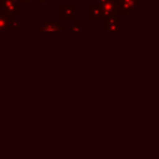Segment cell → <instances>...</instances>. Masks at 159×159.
<instances>
[{"label":"cell","instance_id":"8","mask_svg":"<svg viewBox=\"0 0 159 159\" xmlns=\"http://www.w3.org/2000/svg\"><path fill=\"white\" fill-rule=\"evenodd\" d=\"M32 0H19V4H29L31 2Z\"/></svg>","mask_w":159,"mask_h":159},{"label":"cell","instance_id":"3","mask_svg":"<svg viewBox=\"0 0 159 159\" xmlns=\"http://www.w3.org/2000/svg\"><path fill=\"white\" fill-rule=\"evenodd\" d=\"M37 31H61L63 32L66 29L65 26H61L60 25V21H56V20H52V21H45L42 22L40 26L36 27Z\"/></svg>","mask_w":159,"mask_h":159},{"label":"cell","instance_id":"1","mask_svg":"<svg viewBox=\"0 0 159 159\" xmlns=\"http://www.w3.org/2000/svg\"><path fill=\"white\" fill-rule=\"evenodd\" d=\"M77 5L75 2H63L58 5V17L61 21H73L76 19Z\"/></svg>","mask_w":159,"mask_h":159},{"label":"cell","instance_id":"2","mask_svg":"<svg viewBox=\"0 0 159 159\" xmlns=\"http://www.w3.org/2000/svg\"><path fill=\"white\" fill-rule=\"evenodd\" d=\"M87 19L96 21V20H104L103 16V11H102V6L101 4H88L87 5Z\"/></svg>","mask_w":159,"mask_h":159},{"label":"cell","instance_id":"6","mask_svg":"<svg viewBox=\"0 0 159 159\" xmlns=\"http://www.w3.org/2000/svg\"><path fill=\"white\" fill-rule=\"evenodd\" d=\"M15 19H7L0 15V31H10V26Z\"/></svg>","mask_w":159,"mask_h":159},{"label":"cell","instance_id":"4","mask_svg":"<svg viewBox=\"0 0 159 159\" xmlns=\"http://www.w3.org/2000/svg\"><path fill=\"white\" fill-rule=\"evenodd\" d=\"M138 0H119V11L123 14H130L137 6Z\"/></svg>","mask_w":159,"mask_h":159},{"label":"cell","instance_id":"5","mask_svg":"<svg viewBox=\"0 0 159 159\" xmlns=\"http://www.w3.org/2000/svg\"><path fill=\"white\" fill-rule=\"evenodd\" d=\"M119 24H120L119 14H117V15H114V16H112V17L106 20V30L107 31H117V30L120 29Z\"/></svg>","mask_w":159,"mask_h":159},{"label":"cell","instance_id":"7","mask_svg":"<svg viewBox=\"0 0 159 159\" xmlns=\"http://www.w3.org/2000/svg\"><path fill=\"white\" fill-rule=\"evenodd\" d=\"M70 30L71 31H82V21L81 20H76V19L73 21H71Z\"/></svg>","mask_w":159,"mask_h":159},{"label":"cell","instance_id":"9","mask_svg":"<svg viewBox=\"0 0 159 159\" xmlns=\"http://www.w3.org/2000/svg\"><path fill=\"white\" fill-rule=\"evenodd\" d=\"M35 1H36L37 4H46L48 0H35Z\"/></svg>","mask_w":159,"mask_h":159}]
</instances>
